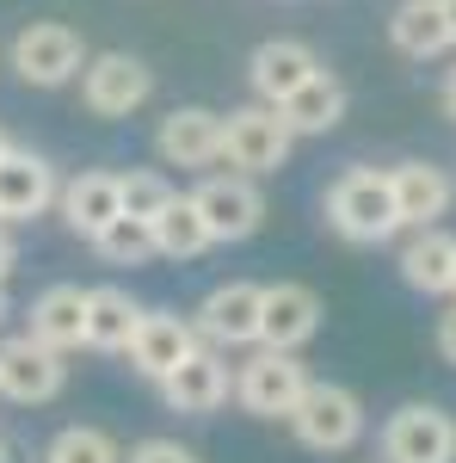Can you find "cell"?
I'll use <instances>...</instances> for the list:
<instances>
[{"instance_id": "6da1fadb", "label": "cell", "mask_w": 456, "mask_h": 463, "mask_svg": "<svg viewBox=\"0 0 456 463\" xmlns=\"http://www.w3.org/2000/svg\"><path fill=\"white\" fill-rule=\"evenodd\" d=\"M327 229L351 241V248H383L401 235V216H395V192H388V167H346V174L327 185L321 198Z\"/></svg>"}, {"instance_id": "7a4b0ae2", "label": "cell", "mask_w": 456, "mask_h": 463, "mask_svg": "<svg viewBox=\"0 0 456 463\" xmlns=\"http://www.w3.org/2000/svg\"><path fill=\"white\" fill-rule=\"evenodd\" d=\"M290 432H296L302 451L340 458V451H351V445L370 432V414H364V402H358L346 383H309L302 408L290 414Z\"/></svg>"}, {"instance_id": "3957f363", "label": "cell", "mask_w": 456, "mask_h": 463, "mask_svg": "<svg viewBox=\"0 0 456 463\" xmlns=\"http://www.w3.org/2000/svg\"><path fill=\"white\" fill-rule=\"evenodd\" d=\"M383 463H456V414L444 402H401L377 432Z\"/></svg>"}, {"instance_id": "277c9868", "label": "cell", "mask_w": 456, "mask_h": 463, "mask_svg": "<svg viewBox=\"0 0 456 463\" xmlns=\"http://www.w3.org/2000/svg\"><path fill=\"white\" fill-rule=\"evenodd\" d=\"M309 364L296 353H259L247 358L241 371H235V402H241L247 414H259V420H290L296 408H302V395H309Z\"/></svg>"}, {"instance_id": "5b68a950", "label": "cell", "mask_w": 456, "mask_h": 463, "mask_svg": "<svg viewBox=\"0 0 456 463\" xmlns=\"http://www.w3.org/2000/svg\"><path fill=\"white\" fill-rule=\"evenodd\" d=\"M290 148H296V137L272 106H241L222 118V161L247 179H272L290 161Z\"/></svg>"}, {"instance_id": "8992f818", "label": "cell", "mask_w": 456, "mask_h": 463, "mask_svg": "<svg viewBox=\"0 0 456 463\" xmlns=\"http://www.w3.org/2000/svg\"><path fill=\"white\" fill-rule=\"evenodd\" d=\"M148 93H154V74L130 50L87 56V69H80V99L93 118H130L136 106H148Z\"/></svg>"}, {"instance_id": "52a82bcc", "label": "cell", "mask_w": 456, "mask_h": 463, "mask_svg": "<svg viewBox=\"0 0 456 463\" xmlns=\"http://www.w3.org/2000/svg\"><path fill=\"white\" fill-rule=\"evenodd\" d=\"M13 69H19L25 87H69L74 74L87 69V43H80L74 25L43 19V25H25L13 37Z\"/></svg>"}, {"instance_id": "ba28073f", "label": "cell", "mask_w": 456, "mask_h": 463, "mask_svg": "<svg viewBox=\"0 0 456 463\" xmlns=\"http://www.w3.org/2000/svg\"><path fill=\"white\" fill-rule=\"evenodd\" d=\"M259 309H265V285H253V279H228V285H216L204 303H198V340L216 346V353H228V346H259Z\"/></svg>"}, {"instance_id": "9c48e42d", "label": "cell", "mask_w": 456, "mask_h": 463, "mask_svg": "<svg viewBox=\"0 0 456 463\" xmlns=\"http://www.w3.org/2000/svg\"><path fill=\"white\" fill-rule=\"evenodd\" d=\"M191 204L204 216L210 241H247V235H259V222H265L259 179H247V174H210L191 192Z\"/></svg>"}, {"instance_id": "30bf717a", "label": "cell", "mask_w": 456, "mask_h": 463, "mask_svg": "<svg viewBox=\"0 0 456 463\" xmlns=\"http://www.w3.org/2000/svg\"><path fill=\"white\" fill-rule=\"evenodd\" d=\"M315 74H321V56L302 37H265V43L247 56V87H253L259 106H272V111H278L296 87H309Z\"/></svg>"}, {"instance_id": "8fae6325", "label": "cell", "mask_w": 456, "mask_h": 463, "mask_svg": "<svg viewBox=\"0 0 456 463\" xmlns=\"http://www.w3.org/2000/svg\"><path fill=\"white\" fill-rule=\"evenodd\" d=\"M388 192H395L401 229H444V216L456 204V179L438 161H395L388 167Z\"/></svg>"}, {"instance_id": "7c38bea8", "label": "cell", "mask_w": 456, "mask_h": 463, "mask_svg": "<svg viewBox=\"0 0 456 463\" xmlns=\"http://www.w3.org/2000/svg\"><path fill=\"white\" fill-rule=\"evenodd\" d=\"M321 334V297L296 279L265 285V309H259V346L265 353H302Z\"/></svg>"}, {"instance_id": "4fadbf2b", "label": "cell", "mask_w": 456, "mask_h": 463, "mask_svg": "<svg viewBox=\"0 0 456 463\" xmlns=\"http://www.w3.org/2000/svg\"><path fill=\"white\" fill-rule=\"evenodd\" d=\"M198 346H204V340H198V327L185 316H173V309H142L136 340H130V364H136L148 383H167Z\"/></svg>"}, {"instance_id": "5bb4252c", "label": "cell", "mask_w": 456, "mask_h": 463, "mask_svg": "<svg viewBox=\"0 0 456 463\" xmlns=\"http://www.w3.org/2000/svg\"><path fill=\"white\" fill-rule=\"evenodd\" d=\"M154 155L167 167H216L222 161V111L210 106H179L154 130Z\"/></svg>"}, {"instance_id": "9a60e30c", "label": "cell", "mask_w": 456, "mask_h": 463, "mask_svg": "<svg viewBox=\"0 0 456 463\" xmlns=\"http://www.w3.org/2000/svg\"><path fill=\"white\" fill-rule=\"evenodd\" d=\"M62 383H69L62 353L37 346L32 334L0 346V395H6V402H56V395H62Z\"/></svg>"}, {"instance_id": "2e32d148", "label": "cell", "mask_w": 456, "mask_h": 463, "mask_svg": "<svg viewBox=\"0 0 456 463\" xmlns=\"http://www.w3.org/2000/svg\"><path fill=\"white\" fill-rule=\"evenodd\" d=\"M56 198H62V179H56V167H50L43 155L13 148V155L0 161V222H32V216H43Z\"/></svg>"}, {"instance_id": "e0dca14e", "label": "cell", "mask_w": 456, "mask_h": 463, "mask_svg": "<svg viewBox=\"0 0 456 463\" xmlns=\"http://www.w3.org/2000/svg\"><path fill=\"white\" fill-rule=\"evenodd\" d=\"M161 395H167L173 414H216V408L235 395V371H228V358L216 353V346H198V353L161 383Z\"/></svg>"}, {"instance_id": "ac0fdd59", "label": "cell", "mask_w": 456, "mask_h": 463, "mask_svg": "<svg viewBox=\"0 0 456 463\" xmlns=\"http://www.w3.org/2000/svg\"><path fill=\"white\" fill-rule=\"evenodd\" d=\"M388 43H395L407 62H438V56L456 50L451 19H444L438 0H401V6L388 13Z\"/></svg>"}, {"instance_id": "d6986e66", "label": "cell", "mask_w": 456, "mask_h": 463, "mask_svg": "<svg viewBox=\"0 0 456 463\" xmlns=\"http://www.w3.org/2000/svg\"><path fill=\"white\" fill-rule=\"evenodd\" d=\"M56 204H62V222H69L74 235L93 241L99 229H111V222L124 216V185H117V174H99V167H93V174H74Z\"/></svg>"}, {"instance_id": "ffe728a7", "label": "cell", "mask_w": 456, "mask_h": 463, "mask_svg": "<svg viewBox=\"0 0 456 463\" xmlns=\"http://www.w3.org/2000/svg\"><path fill=\"white\" fill-rule=\"evenodd\" d=\"M395 266H401L407 290H420V297H451V279H456V235H451V229H414Z\"/></svg>"}, {"instance_id": "44dd1931", "label": "cell", "mask_w": 456, "mask_h": 463, "mask_svg": "<svg viewBox=\"0 0 456 463\" xmlns=\"http://www.w3.org/2000/svg\"><path fill=\"white\" fill-rule=\"evenodd\" d=\"M346 106H351L346 80L321 69L315 80H309V87H296V93L284 99V106H278V118L290 124V137H327V130H340Z\"/></svg>"}, {"instance_id": "7402d4cb", "label": "cell", "mask_w": 456, "mask_h": 463, "mask_svg": "<svg viewBox=\"0 0 456 463\" xmlns=\"http://www.w3.org/2000/svg\"><path fill=\"white\" fill-rule=\"evenodd\" d=\"M32 340L50 353L87 346V290L80 285H50L32 303Z\"/></svg>"}, {"instance_id": "603a6c76", "label": "cell", "mask_w": 456, "mask_h": 463, "mask_svg": "<svg viewBox=\"0 0 456 463\" xmlns=\"http://www.w3.org/2000/svg\"><path fill=\"white\" fill-rule=\"evenodd\" d=\"M136 321H142V303L130 290H117V285L87 290V346H99V353H130Z\"/></svg>"}, {"instance_id": "cb8c5ba5", "label": "cell", "mask_w": 456, "mask_h": 463, "mask_svg": "<svg viewBox=\"0 0 456 463\" xmlns=\"http://www.w3.org/2000/svg\"><path fill=\"white\" fill-rule=\"evenodd\" d=\"M154 248L167 253V260H198L204 248H216L210 229H204V216H198V204L191 198H173L167 211L154 216Z\"/></svg>"}, {"instance_id": "d4e9b609", "label": "cell", "mask_w": 456, "mask_h": 463, "mask_svg": "<svg viewBox=\"0 0 456 463\" xmlns=\"http://www.w3.org/2000/svg\"><path fill=\"white\" fill-rule=\"evenodd\" d=\"M93 248H99V260L106 266H148L154 260V222H142V216H117L111 229H99L93 235Z\"/></svg>"}, {"instance_id": "484cf974", "label": "cell", "mask_w": 456, "mask_h": 463, "mask_svg": "<svg viewBox=\"0 0 456 463\" xmlns=\"http://www.w3.org/2000/svg\"><path fill=\"white\" fill-rule=\"evenodd\" d=\"M43 463H124V451H117V439L99 432V427H62L50 439Z\"/></svg>"}, {"instance_id": "4316f807", "label": "cell", "mask_w": 456, "mask_h": 463, "mask_svg": "<svg viewBox=\"0 0 456 463\" xmlns=\"http://www.w3.org/2000/svg\"><path fill=\"white\" fill-rule=\"evenodd\" d=\"M124 185V216H142V222H154V216L173 204L179 192L167 185V174H154V167H136V174H117Z\"/></svg>"}, {"instance_id": "83f0119b", "label": "cell", "mask_w": 456, "mask_h": 463, "mask_svg": "<svg viewBox=\"0 0 456 463\" xmlns=\"http://www.w3.org/2000/svg\"><path fill=\"white\" fill-rule=\"evenodd\" d=\"M124 463H198V451H191V445H179V439H142Z\"/></svg>"}, {"instance_id": "f1b7e54d", "label": "cell", "mask_w": 456, "mask_h": 463, "mask_svg": "<svg viewBox=\"0 0 456 463\" xmlns=\"http://www.w3.org/2000/svg\"><path fill=\"white\" fill-rule=\"evenodd\" d=\"M438 358H444V364H456V303L438 316Z\"/></svg>"}, {"instance_id": "f546056e", "label": "cell", "mask_w": 456, "mask_h": 463, "mask_svg": "<svg viewBox=\"0 0 456 463\" xmlns=\"http://www.w3.org/2000/svg\"><path fill=\"white\" fill-rule=\"evenodd\" d=\"M438 106H444V118L456 124V69L444 74V87H438Z\"/></svg>"}, {"instance_id": "4dcf8cb0", "label": "cell", "mask_w": 456, "mask_h": 463, "mask_svg": "<svg viewBox=\"0 0 456 463\" xmlns=\"http://www.w3.org/2000/svg\"><path fill=\"white\" fill-rule=\"evenodd\" d=\"M13 260H19V248H13V235L0 229V285H6V272H13Z\"/></svg>"}, {"instance_id": "1f68e13d", "label": "cell", "mask_w": 456, "mask_h": 463, "mask_svg": "<svg viewBox=\"0 0 456 463\" xmlns=\"http://www.w3.org/2000/svg\"><path fill=\"white\" fill-rule=\"evenodd\" d=\"M444 6V19H451V37H456V0H438Z\"/></svg>"}, {"instance_id": "d6a6232c", "label": "cell", "mask_w": 456, "mask_h": 463, "mask_svg": "<svg viewBox=\"0 0 456 463\" xmlns=\"http://www.w3.org/2000/svg\"><path fill=\"white\" fill-rule=\"evenodd\" d=\"M6 155H13V143H6V130H0V161H6Z\"/></svg>"}, {"instance_id": "836d02e7", "label": "cell", "mask_w": 456, "mask_h": 463, "mask_svg": "<svg viewBox=\"0 0 456 463\" xmlns=\"http://www.w3.org/2000/svg\"><path fill=\"white\" fill-rule=\"evenodd\" d=\"M0 463H13V451H6V439H0Z\"/></svg>"}, {"instance_id": "e575fe53", "label": "cell", "mask_w": 456, "mask_h": 463, "mask_svg": "<svg viewBox=\"0 0 456 463\" xmlns=\"http://www.w3.org/2000/svg\"><path fill=\"white\" fill-rule=\"evenodd\" d=\"M0 321H6V285H0Z\"/></svg>"}, {"instance_id": "d590c367", "label": "cell", "mask_w": 456, "mask_h": 463, "mask_svg": "<svg viewBox=\"0 0 456 463\" xmlns=\"http://www.w3.org/2000/svg\"><path fill=\"white\" fill-rule=\"evenodd\" d=\"M451 303H456V279H451Z\"/></svg>"}]
</instances>
